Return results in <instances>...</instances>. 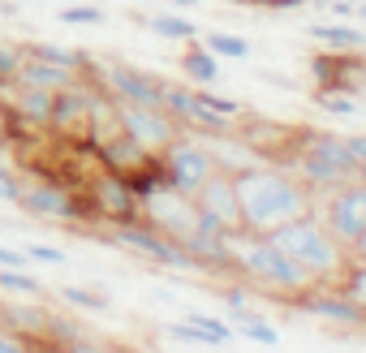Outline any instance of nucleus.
I'll return each mask as SVG.
<instances>
[{
    "instance_id": "obj_1",
    "label": "nucleus",
    "mask_w": 366,
    "mask_h": 353,
    "mask_svg": "<svg viewBox=\"0 0 366 353\" xmlns=\"http://www.w3.org/2000/svg\"><path fill=\"white\" fill-rule=\"evenodd\" d=\"M233 190H237L246 233H272V229L315 212V194L289 168H276V164H250V168L233 172Z\"/></svg>"
},
{
    "instance_id": "obj_2",
    "label": "nucleus",
    "mask_w": 366,
    "mask_h": 353,
    "mask_svg": "<svg viewBox=\"0 0 366 353\" xmlns=\"http://www.w3.org/2000/svg\"><path fill=\"white\" fill-rule=\"evenodd\" d=\"M233 276L254 289V297L289 306L302 289H310V276L267 237V233H233Z\"/></svg>"
},
{
    "instance_id": "obj_3",
    "label": "nucleus",
    "mask_w": 366,
    "mask_h": 353,
    "mask_svg": "<svg viewBox=\"0 0 366 353\" xmlns=\"http://www.w3.org/2000/svg\"><path fill=\"white\" fill-rule=\"evenodd\" d=\"M267 237H272L306 276H310V284H336V280H340L349 250L323 229V220H319L315 212H306V216H297V220L272 229Z\"/></svg>"
},
{
    "instance_id": "obj_4",
    "label": "nucleus",
    "mask_w": 366,
    "mask_h": 353,
    "mask_svg": "<svg viewBox=\"0 0 366 353\" xmlns=\"http://www.w3.org/2000/svg\"><path fill=\"white\" fill-rule=\"evenodd\" d=\"M289 172L319 199L336 186H349L357 182V159L345 142V134H332V129H302V142L293 151V164Z\"/></svg>"
},
{
    "instance_id": "obj_5",
    "label": "nucleus",
    "mask_w": 366,
    "mask_h": 353,
    "mask_svg": "<svg viewBox=\"0 0 366 353\" xmlns=\"http://www.w3.org/2000/svg\"><path fill=\"white\" fill-rule=\"evenodd\" d=\"M18 212H26L31 220H48V224H61V229H78V233H91L95 224V207L86 199V186H65L56 176H31L22 182V194L14 203Z\"/></svg>"
},
{
    "instance_id": "obj_6",
    "label": "nucleus",
    "mask_w": 366,
    "mask_h": 353,
    "mask_svg": "<svg viewBox=\"0 0 366 353\" xmlns=\"http://www.w3.org/2000/svg\"><path fill=\"white\" fill-rule=\"evenodd\" d=\"M104 246L112 250H125L129 259H142L151 267H164V272H194V259L186 254V246L172 242L168 233L151 229L147 220H129V224H108L95 233Z\"/></svg>"
},
{
    "instance_id": "obj_7",
    "label": "nucleus",
    "mask_w": 366,
    "mask_h": 353,
    "mask_svg": "<svg viewBox=\"0 0 366 353\" xmlns=\"http://www.w3.org/2000/svg\"><path fill=\"white\" fill-rule=\"evenodd\" d=\"M91 82H95L104 95H112L117 104H147V108H159V99H164V78H155L151 69L129 65V61H121V56H108V61L95 56Z\"/></svg>"
},
{
    "instance_id": "obj_8",
    "label": "nucleus",
    "mask_w": 366,
    "mask_h": 353,
    "mask_svg": "<svg viewBox=\"0 0 366 353\" xmlns=\"http://www.w3.org/2000/svg\"><path fill=\"white\" fill-rule=\"evenodd\" d=\"M159 159H164V172H168V190H177V194H194L212 172H220L216 155H212V142L194 138V134H177L159 151Z\"/></svg>"
},
{
    "instance_id": "obj_9",
    "label": "nucleus",
    "mask_w": 366,
    "mask_h": 353,
    "mask_svg": "<svg viewBox=\"0 0 366 353\" xmlns=\"http://www.w3.org/2000/svg\"><path fill=\"white\" fill-rule=\"evenodd\" d=\"M315 216L349 250L357 242V233L366 229V182H349V186H336V190L319 194L315 199Z\"/></svg>"
},
{
    "instance_id": "obj_10",
    "label": "nucleus",
    "mask_w": 366,
    "mask_h": 353,
    "mask_svg": "<svg viewBox=\"0 0 366 353\" xmlns=\"http://www.w3.org/2000/svg\"><path fill=\"white\" fill-rule=\"evenodd\" d=\"M285 310L306 314V319H319V323H327V327H366V314H362L357 302L340 289V280H336V284H310V289H302Z\"/></svg>"
},
{
    "instance_id": "obj_11",
    "label": "nucleus",
    "mask_w": 366,
    "mask_h": 353,
    "mask_svg": "<svg viewBox=\"0 0 366 353\" xmlns=\"http://www.w3.org/2000/svg\"><path fill=\"white\" fill-rule=\"evenodd\" d=\"M315 91H345L362 95L366 91V52H310L306 61Z\"/></svg>"
},
{
    "instance_id": "obj_12",
    "label": "nucleus",
    "mask_w": 366,
    "mask_h": 353,
    "mask_svg": "<svg viewBox=\"0 0 366 353\" xmlns=\"http://www.w3.org/2000/svg\"><path fill=\"white\" fill-rule=\"evenodd\" d=\"M86 199L95 207V224H129V220H142V203L129 194L125 186V176L121 172H95L91 182H86Z\"/></svg>"
},
{
    "instance_id": "obj_13",
    "label": "nucleus",
    "mask_w": 366,
    "mask_h": 353,
    "mask_svg": "<svg viewBox=\"0 0 366 353\" xmlns=\"http://www.w3.org/2000/svg\"><path fill=\"white\" fill-rule=\"evenodd\" d=\"M117 112H121V134L129 138V142H138L142 151H164L181 129H177V121L164 112V108H147V104H117Z\"/></svg>"
},
{
    "instance_id": "obj_14",
    "label": "nucleus",
    "mask_w": 366,
    "mask_h": 353,
    "mask_svg": "<svg viewBox=\"0 0 366 353\" xmlns=\"http://www.w3.org/2000/svg\"><path fill=\"white\" fill-rule=\"evenodd\" d=\"M142 220H147L151 229L168 233L172 242H181V237H186V233L194 229V220H199V207H194V199H190V194L159 190L155 199H147V203H142Z\"/></svg>"
},
{
    "instance_id": "obj_15",
    "label": "nucleus",
    "mask_w": 366,
    "mask_h": 353,
    "mask_svg": "<svg viewBox=\"0 0 366 353\" xmlns=\"http://www.w3.org/2000/svg\"><path fill=\"white\" fill-rule=\"evenodd\" d=\"M190 199H194V207H199L207 220H216L224 233H242V207H237V190H233V176H229V172H212Z\"/></svg>"
},
{
    "instance_id": "obj_16",
    "label": "nucleus",
    "mask_w": 366,
    "mask_h": 353,
    "mask_svg": "<svg viewBox=\"0 0 366 353\" xmlns=\"http://www.w3.org/2000/svg\"><path fill=\"white\" fill-rule=\"evenodd\" d=\"M48 319H52V306H44L39 297H9L0 302V327H9L26 340H44L48 336Z\"/></svg>"
},
{
    "instance_id": "obj_17",
    "label": "nucleus",
    "mask_w": 366,
    "mask_h": 353,
    "mask_svg": "<svg viewBox=\"0 0 366 353\" xmlns=\"http://www.w3.org/2000/svg\"><path fill=\"white\" fill-rule=\"evenodd\" d=\"M177 74L186 78L190 86H220V56L207 52L199 39L186 44V52L177 56Z\"/></svg>"
},
{
    "instance_id": "obj_18",
    "label": "nucleus",
    "mask_w": 366,
    "mask_h": 353,
    "mask_svg": "<svg viewBox=\"0 0 366 353\" xmlns=\"http://www.w3.org/2000/svg\"><path fill=\"white\" fill-rule=\"evenodd\" d=\"M26 56H39V61H48V65H61V69H69V74H78V78H91V65H95L91 48H69V44H52V39L26 44Z\"/></svg>"
},
{
    "instance_id": "obj_19",
    "label": "nucleus",
    "mask_w": 366,
    "mask_h": 353,
    "mask_svg": "<svg viewBox=\"0 0 366 353\" xmlns=\"http://www.w3.org/2000/svg\"><path fill=\"white\" fill-rule=\"evenodd\" d=\"M125 186H129V194H134L138 203H147V199H155L159 190H168V172H164L159 151H147V155L125 172Z\"/></svg>"
},
{
    "instance_id": "obj_20",
    "label": "nucleus",
    "mask_w": 366,
    "mask_h": 353,
    "mask_svg": "<svg viewBox=\"0 0 366 353\" xmlns=\"http://www.w3.org/2000/svg\"><path fill=\"white\" fill-rule=\"evenodd\" d=\"M306 35L332 52H366V31L353 22H310Z\"/></svg>"
},
{
    "instance_id": "obj_21",
    "label": "nucleus",
    "mask_w": 366,
    "mask_h": 353,
    "mask_svg": "<svg viewBox=\"0 0 366 353\" xmlns=\"http://www.w3.org/2000/svg\"><path fill=\"white\" fill-rule=\"evenodd\" d=\"M134 22L138 26H147L151 35H159V39H168V44H194L203 31L190 22V18H181V14H134Z\"/></svg>"
},
{
    "instance_id": "obj_22",
    "label": "nucleus",
    "mask_w": 366,
    "mask_h": 353,
    "mask_svg": "<svg viewBox=\"0 0 366 353\" xmlns=\"http://www.w3.org/2000/svg\"><path fill=\"white\" fill-rule=\"evenodd\" d=\"M18 82L22 86H39V91H65V86H74L78 82V74H69V69H61V65H48V61H39V56H26L22 61V74H18Z\"/></svg>"
},
{
    "instance_id": "obj_23",
    "label": "nucleus",
    "mask_w": 366,
    "mask_h": 353,
    "mask_svg": "<svg viewBox=\"0 0 366 353\" xmlns=\"http://www.w3.org/2000/svg\"><path fill=\"white\" fill-rule=\"evenodd\" d=\"M142 155H147V151H142L138 142H129L125 134H117V138H108V142L95 146V164H99L104 172H121V176H125Z\"/></svg>"
},
{
    "instance_id": "obj_24",
    "label": "nucleus",
    "mask_w": 366,
    "mask_h": 353,
    "mask_svg": "<svg viewBox=\"0 0 366 353\" xmlns=\"http://www.w3.org/2000/svg\"><path fill=\"white\" fill-rule=\"evenodd\" d=\"M186 323L207 340V349H229L233 340H237V332H233V323H224V319H216V314H203V310H190L186 314Z\"/></svg>"
},
{
    "instance_id": "obj_25",
    "label": "nucleus",
    "mask_w": 366,
    "mask_h": 353,
    "mask_svg": "<svg viewBox=\"0 0 366 353\" xmlns=\"http://www.w3.org/2000/svg\"><path fill=\"white\" fill-rule=\"evenodd\" d=\"M61 306L65 310H86V314H104V310H112V297L99 293V289H86V284H65L61 289Z\"/></svg>"
},
{
    "instance_id": "obj_26",
    "label": "nucleus",
    "mask_w": 366,
    "mask_h": 353,
    "mask_svg": "<svg viewBox=\"0 0 366 353\" xmlns=\"http://www.w3.org/2000/svg\"><path fill=\"white\" fill-rule=\"evenodd\" d=\"M199 44H203L207 52L224 56V61H246V56H250V44H246L242 35H233V31H203Z\"/></svg>"
},
{
    "instance_id": "obj_27",
    "label": "nucleus",
    "mask_w": 366,
    "mask_h": 353,
    "mask_svg": "<svg viewBox=\"0 0 366 353\" xmlns=\"http://www.w3.org/2000/svg\"><path fill=\"white\" fill-rule=\"evenodd\" d=\"M233 332H237V336H246L250 344H263V349H276V344H280V327H272L263 314L237 319V323H233Z\"/></svg>"
},
{
    "instance_id": "obj_28",
    "label": "nucleus",
    "mask_w": 366,
    "mask_h": 353,
    "mask_svg": "<svg viewBox=\"0 0 366 353\" xmlns=\"http://www.w3.org/2000/svg\"><path fill=\"white\" fill-rule=\"evenodd\" d=\"M310 99H315V108L327 112V116H357V112H362L357 95H345V91H310Z\"/></svg>"
},
{
    "instance_id": "obj_29",
    "label": "nucleus",
    "mask_w": 366,
    "mask_h": 353,
    "mask_svg": "<svg viewBox=\"0 0 366 353\" xmlns=\"http://www.w3.org/2000/svg\"><path fill=\"white\" fill-rule=\"evenodd\" d=\"M0 293H9V297H44V284H39L31 272L0 267Z\"/></svg>"
},
{
    "instance_id": "obj_30",
    "label": "nucleus",
    "mask_w": 366,
    "mask_h": 353,
    "mask_svg": "<svg viewBox=\"0 0 366 353\" xmlns=\"http://www.w3.org/2000/svg\"><path fill=\"white\" fill-rule=\"evenodd\" d=\"M340 289L357 302V310L366 314V263H353L345 259V272H340Z\"/></svg>"
},
{
    "instance_id": "obj_31",
    "label": "nucleus",
    "mask_w": 366,
    "mask_h": 353,
    "mask_svg": "<svg viewBox=\"0 0 366 353\" xmlns=\"http://www.w3.org/2000/svg\"><path fill=\"white\" fill-rule=\"evenodd\" d=\"M22 61H26V44H0V91L9 82H18Z\"/></svg>"
},
{
    "instance_id": "obj_32",
    "label": "nucleus",
    "mask_w": 366,
    "mask_h": 353,
    "mask_svg": "<svg viewBox=\"0 0 366 353\" xmlns=\"http://www.w3.org/2000/svg\"><path fill=\"white\" fill-rule=\"evenodd\" d=\"M194 95H199V104H207L212 112H220V116H229V121H237V116H242V104H237L233 95L216 91V86H194Z\"/></svg>"
},
{
    "instance_id": "obj_33",
    "label": "nucleus",
    "mask_w": 366,
    "mask_h": 353,
    "mask_svg": "<svg viewBox=\"0 0 366 353\" xmlns=\"http://www.w3.org/2000/svg\"><path fill=\"white\" fill-rule=\"evenodd\" d=\"M56 18H61L65 26H99V22H104L108 14H104L99 5H65V9H61Z\"/></svg>"
},
{
    "instance_id": "obj_34",
    "label": "nucleus",
    "mask_w": 366,
    "mask_h": 353,
    "mask_svg": "<svg viewBox=\"0 0 366 353\" xmlns=\"http://www.w3.org/2000/svg\"><path fill=\"white\" fill-rule=\"evenodd\" d=\"M61 353H134V349H125V344H117V340H104V336H78L74 344H65Z\"/></svg>"
},
{
    "instance_id": "obj_35",
    "label": "nucleus",
    "mask_w": 366,
    "mask_h": 353,
    "mask_svg": "<svg viewBox=\"0 0 366 353\" xmlns=\"http://www.w3.org/2000/svg\"><path fill=\"white\" fill-rule=\"evenodd\" d=\"M22 254H26L31 263H48V267H61V263H69V254H65L61 246H44V242H26V246H22Z\"/></svg>"
},
{
    "instance_id": "obj_36",
    "label": "nucleus",
    "mask_w": 366,
    "mask_h": 353,
    "mask_svg": "<svg viewBox=\"0 0 366 353\" xmlns=\"http://www.w3.org/2000/svg\"><path fill=\"white\" fill-rule=\"evenodd\" d=\"M22 182H26V176L14 168V164H0V203H18V194H22Z\"/></svg>"
},
{
    "instance_id": "obj_37",
    "label": "nucleus",
    "mask_w": 366,
    "mask_h": 353,
    "mask_svg": "<svg viewBox=\"0 0 366 353\" xmlns=\"http://www.w3.org/2000/svg\"><path fill=\"white\" fill-rule=\"evenodd\" d=\"M164 336H168V340H181V344H203V349H207V340H203L186 319H181V323H164Z\"/></svg>"
},
{
    "instance_id": "obj_38",
    "label": "nucleus",
    "mask_w": 366,
    "mask_h": 353,
    "mask_svg": "<svg viewBox=\"0 0 366 353\" xmlns=\"http://www.w3.org/2000/svg\"><path fill=\"white\" fill-rule=\"evenodd\" d=\"M0 353H35V344L26 336L9 332V327H0Z\"/></svg>"
},
{
    "instance_id": "obj_39",
    "label": "nucleus",
    "mask_w": 366,
    "mask_h": 353,
    "mask_svg": "<svg viewBox=\"0 0 366 353\" xmlns=\"http://www.w3.org/2000/svg\"><path fill=\"white\" fill-rule=\"evenodd\" d=\"M250 9H267V14H280V9H302L306 0H246Z\"/></svg>"
},
{
    "instance_id": "obj_40",
    "label": "nucleus",
    "mask_w": 366,
    "mask_h": 353,
    "mask_svg": "<svg viewBox=\"0 0 366 353\" xmlns=\"http://www.w3.org/2000/svg\"><path fill=\"white\" fill-rule=\"evenodd\" d=\"M345 142H349V151H353V159L362 164V159H366V129H357V134H345Z\"/></svg>"
},
{
    "instance_id": "obj_41",
    "label": "nucleus",
    "mask_w": 366,
    "mask_h": 353,
    "mask_svg": "<svg viewBox=\"0 0 366 353\" xmlns=\"http://www.w3.org/2000/svg\"><path fill=\"white\" fill-rule=\"evenodd\" d=\"M349 259H353V263H366V229H362V233H357V242L349 246Z\"/></svg>"
},
{
    "instance_id": "obj_42",
    "label": "nucleus",
    "mask_w": 366,
    "mask_h": 353,
    "mask_svg": "<svg viewBox=\"0 0 366 353\" xmlns=\"http://www.w3.org/2000/svg\"><path fill=\"white\" fill-rule=\"evenodd\" d=\"M263 82H272V86H280V91H293V78H285V74H259Z\"/></svg>"
},
{
    "instance_id": "obj_43",
    "label": "nucleus",
    "mask_w": 366,
    "mask_h": 353,
    "mask_svg": "<svg viewBox=\"0 0 366 353\" xmlns=\"http://www.w3.org/2000/svg\"><path fill=\"white\" fill-rule=\"evenodd\" d=\"M5 146H9L5 142V99H0V155H5Z\"/></svg>"
},
{
    "instance_id": "obj_44",
    "label": "nucleus",
    "mask_w": 366,
    "mask_h": 353,
    "mask_svg": "<svg viewBox=\"0 0 366 353\" xmlns=\"http://www.w3.org/2000/svg\"><path fill=\"white\" fill-rule=\"evenodd\" d=\"M168 5H172V9H194L199 0H168Z\"/></svg>"
},
{
    "instance_id": "obj_45",
    "label": "nucleus",
    "mask_w": 366,
    "mask_h": 353,
    "mask_svg": "<svg viewBox=\"0 0 366 353\" xmlns=\"http://www.w3.org/2000/svg\"><path fill=\"white\" fill-rule=\"evenodd\" d=\"M353 18H362V22H366V0H357V14H353Z\"/></svg>"
},
{
    "instance_id": "obj_46",
    "label": "nucleus",
    "mask_w": 366,
    "mask_h": 353,
    "mask_svg": "<svg viewBox=\"0 0 366 353\" xmlns=\"http://www.w3.org/2000/svg\"><path fill=\"white\" fill-rule=\"evenodd\" d=\"M0 9H5V14H14V0H0Z\"/></svg>"
},
{
    "instance_id": "obj_47",
    "label": "nucleus",
    "mask_w": 366,
    "mask_h": 353,
    "mask_svg": "<svg viewBox=\"0 0 366 353\" xmlns=\"http://www.w3.org/2000/svg\"><path fill=\"white\" fill-rule=\"evenodd\" d=\"M224 5H246V0H224Z\"/></svg>"
},
{
    "instance_id": "obj_48",
    "label": "nucleus",
    "mask_w": 366,
    "mask_h": 353,
    "mask_svg": "<svg viewBox=\"0 0 366 353\" xmlns=\"http://www.w3.org/2000/svg\"><path fill=\"white\" fill-rule=\"evenodd\" d=\"M306 5H315V0H306Z\"/></svg>"
}]
</instances>
